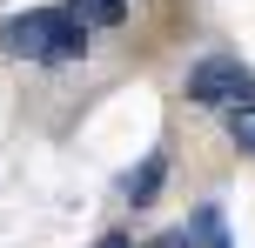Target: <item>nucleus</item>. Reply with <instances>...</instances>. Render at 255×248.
<instances>
[{
    "mask_svg": "<svg viewBox=\"0 0 255 248\" xmlns=\"http://www.w3.org/2000/svg\"><path fill=\"white\" fill-rule=\"evenodd\" d=\"M67 7H74L88 27H121L128 20V0H67Z\"/></svg>",
    "mask_w": 255,
    "mask_h": 248,
    "instance_id": "obj_4",
    "label": "nucleus"
},
{
    "mask_svg": "<svg viewBox=\"0 0 255 248\" xmlns=\"http://www.w3.org/2000/svg\"><path fill=\"white\" fill-rule=\"evenodd\" d=\"M0 47L20 61H81L88 54V20L74 7L67 13H13L0 27Z\"/></svg>",
    "mask_w": 255,
    "mask_h": 248,
    "instance_id": "obj_1",
    "label": "nucleus"
},
{
    "mask_svg": "<svg viewBox=\"0 0 255 248\" xmlns=\"http://www.w3.org/2000/svg\"><path fill=\"white\" fill-rule=\"evenodd\" d=\"M188 101L195 107H249L255 101V74L229 54H208V61L188 67Z\"/></svg>",
    "mask_w": 255,
    "mask_h": 248,
    "instance_id": "obj_2",
    "label": "nucleus"
},
{
    "mask_svg": "<svg viewBox=\"0 0 255 248\" xmlns=\"http://www.w3.org/2000/svg\"><path fill=\"white\" fill-rule=\"evenodd\" d=\"M161 174H168V155H148V161H141L134 174H128V201H134V208H141V201H154Z\"/></svg>",
    "mask_w": 255,
    "mask_h": 248,
    "instance_id": "obj_3",
    "label": "nucleus"
},
{
    "mask_svg": "<svg viewBox=\"0 0 255 248\" xmlns=\"http://www.w3.org/2000/svg\"><path fill=\"white\" fill-rule=\"evenodd\" d=\"M101 248H128V242H121V235H108V242H101Z\"/></svg>",
    "mask_w": 255,
    "mask_h": 248,
    "instance_id": "obj_8",
    "label": "nucleus"
},
{
    "mask_svg": "<svg viewBox=\"0 0 255 248\" xmlns=\"http://www.w3.org/2000/svg\"><path fill=\"white\" fill-rule=\"evenodd\" d=\"M195 242H202V248H229V228H222V208H195Z\"/></svg>",
    "mask_w": 255,
    "mask_h": 248,
    "instance_id": "obj_5",
    "label": "nucleus"
},
{
    "mask_svg": "<svg viewBox=\"0 0 255 248\" xmlns=\"http://www.w3.org/2000/svg\"><path fill=\"white\" fill-rule=\"evenodd\" d=\"M229 134H235L242 148H255V101H249V107H229Z\"/></svg>",
    "mask_w": 255,
    "mask_h": 248,
    "instance_id": "obj_6",
    "label": "nucleus"
},
{
    "mask_svg": "<svg viewBox=\"0 0 255 248\" xmlns=\"http://www.w3.org/2000/svg\"><path fill=\"white\" fill-rule=\"evenodd\" d=\"M148 248H195V235H188V228H175V235H154Z\"/></svg>",
    "mask_w": 255,
    "mask_h": 248,
    "instance_id": "obj_7",
    "label": "nucleus"
}]
</instances>
